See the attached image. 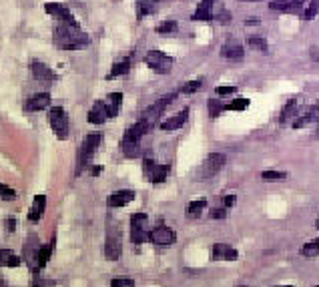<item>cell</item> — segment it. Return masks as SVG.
<instances>
[{
	"instance_id": "obj_29",
	"label": "cell",
	"mask_w": 319,
	"mask_h": 287,
	"mask_svg": "<svg viewBox=\"0 0 319 287\" xmlns=\"http://www.w3.org/2000/svg\"><path fill=\"white\" fill-rule=\"evenodd\" d=\"M128 68H130V62H128V58H124V60H118V62H114V64H112V68H110V72H108V78L122 76V74H126V72H128Z\"/></svg>"
},
{
	"instance_id": "obj_12",
	"label": "cell",
	"mask_w": 319,
	"mask_h": 287,
	"mask_svg": "<svg viewBox=\"0 0 319 287\" xmlns=\"http://www.w3.org/2000/svg\"><path fill=\"white\" fill-rule=\"evenodd\" d=\"M243 54H245V50H243L241 42H239V40H235V38L227 40V42L223 44V48H221V56H223V58H227V60H241V58H243Z\"/></svg>"
},
{
	"instance_id": "obj_52",
	"label": "cell",
	"mask_w": 319,
	"mask_h": 287,
	"mask_svg": "<svg viewBox=\"0 0 319 287\" xmlns=\"http://www.w3.org/2000/svg\"><path fill=\"white\" fill-rule=\"evenodd\" d=\"M241 2H253V0H241Z\"/></svg>"
},
{
	"instance_id": "obj_24",
	"label": "cell",
	"mask_w": 319,
	"mask_h": 287,
	"mask_svg": "<svg viewBox=\"0 0 319 287\" xmlns=\"http://www.w3.org/2000/svg\"><path fill=\"white\" fill-rule=\"evenodd\" d=\"M269 8L275 10V12H299L301 10L293 0H271Z\"/></svg>"
},
{
	"instance_id": "obj_9",
	"label": "cell",
	"mask_w": 319,
	"mask_h": 287,
	"mask_svg": "<svg viewBox=\"0 0 319 287\" xmlns=\"http://www.w3.org/2000/svg\"><path fill=\"white\" fill-rule=\"evenodd\" d=\"M148 241H152L154 245H173L177 241V233L171 227H154L152 231H148Z\"/></svg>"
},
{
	"instance_id": "obj_19",
	"label": "cell",
	"mask_w": 319,
	"mask_h": 287,
	"mask_svg": "<svg viewBox=\"0 0 319 287\" xmlns=\"http://www.w3.org/2000/svg\"><path fill=\"white\" fill-rule=\"evenodd\" d=\"M44 209H46V197H44V195H36L34 201H32V207H30V211H28V219H30V221L42 219Z\"/></svg>"
},
{
	"instance_id": "obj_41",
	"label": "cell",
	"mask_w": 319,
	"mask_h": 287,
	"mask_svg": "<svg viewBox=\"0 0 319 287\" xmlns=\"http://www.w3.org/2000/svg\"><path fill=\"white\" fill-rule=\"evenodd\" d=\"M209 217L211 219H225L227 217V207H215V209H211Z\"/></svg>"
},
{
	"instance_id": "obj_17",
	"label": "cell",
	"mask_w": 319,
	"mask_h": 287,
	"mask_svg": "<svg viewBox=\"0 0 319 287\" xmlns=\"http://www.w3.org/2000/svg\"><path fill=\"white\" fill-rule=\"evenodd\" d=\"M239 255L233 247L225 245V243H215L213 245V259L215 261H235Z\"/></svg>"
},
{
	"instance_id": "obj_47",
	"label": "cell",
	"mask_w": 319,
	"mask_h": 287,
	"mask_svg": "<svg viewBox=\"0 0 319 287\" xmlns=\"http://www.w3.org/2000/svg\"><path fill=\"white\" fill-rule=\"evenodd\" d=\"M235 203H237V195H227V197H225V201H223V207H227V209H229V207H233Z\"/></svg>"
},
{
	"instance_id": "obj_15",
	"label": "cell",
	"mask_w": 319,
	"mask_h": 287,
	"mask_svg": "<svg viewBox=\"0 0 319 287\" xmlns=\"http://www.w3.org/2000/svg\"><path fill=\"white\" fill-rule=\"evenodd\" d=\"M132 199H134V191L122 189V191H114V193L106 199V205H108V207H124V205H128Z\"/></svg>"
},
{
	"instance_id": "obj_27",
	"label": "cell",
	"mask_w": 319,
	"mask_h": 287,
	"mask_svg": "<svg viewBox=\"0 0 319 287\" xmlns=\"http://www.w3.org/2000/svg\"><path fill=\"white\" fill-rule=\"evenodd\" d=\"M122 153L124 157L128 159H134V157H140V145H138V140H128V138H122Z\"/></svg>"
},
{
	"instance_id": "obj_6",
	"label": "cell",
	"mask_w": 319,
	"mask_h": 287,
	"mask_svg": "<svg viewBox=\"0 0 319 287\" xmlns=\"http://www.w3.org/2000/svg\"><path fill=\"white\" fill-rule=\"evenodd\" d=\"M142 173H144V177H146L150 183L158 185V183H165V181H167L169 165H156L152 159H144V161H142Z\"/></svg>"
},
{
	"instance_id": "obj_34",
	"label": "cell",
	"mask_w": 319,
	"mask_h": 287,
	"mask_svg": "<svg viewBox=\"0 0 319 287\" xmlns=\"http://www.w3.org/2000/svg\"><path fill=\"white\" fill-rule=\"evenodd\" d=\"M247 106H249V98H243V96H237L229 104H225V108H229V110H245Z\"/></svg>"
},
{
	"instance_id": "obj_48",
	"label": "cell",
	"mask_w": 319,
	"mask_h": 287,
	"mask_svg": "<svg viewBox=\"0 0 319 287\" xmlns=\"http://www.w3.org/2000/svg\"><path fill=\"white\" fill-rule=\"evenodd\" d=\"M6 229H8V231H14V229H16V221H14V219H8V221H6Z\"/></svg>"
},
{
	"instance_id": "obj_43",
	"label": "cell",
	"mask_w": 319,
	"mask_h": 287,
	"mask_svg": "<svg viewBox=\"0 0 319 287\" xmlns=\"http://www.w3.org/2000/svg\"><path fill=\"white\" fill-rule=\"evenodd\" d=\"M233 92H237V88H235V86H217V88H215V94H219V96L233 94Z\"/></svg>"
},
{
	"instance_id": "obj_21",
	"label": "cell",
	"mask_w": 319,
	"mask_h": 287,
	"mask_svg": "<svg viewBox=\"0 0 319 287\" xmlns=\"http://www.w3.org/2000/svg\"><path fill=\"white\" fill-rule=\"evenodd\" d=\"M148 124L144 122V120H138V122H134L132 126H128L126 128V132H124V138H128V140H140V136L142 134H146L148 132Z\"/></svg>"
},
{
	"instance_id": "obj_51",
	"label": "cell",
	"mask_w": 319,
	"mask_h": 287,
	"mask_svg": "<svg viewBox=\"0 0 319 287\" xmlns=\"http://www.w3.org/2000/svg\"><path fill=\"white\" fill-rule=\"evenodd\" d=\"M277 287H293V285H277Z\"/></svg>"
},
{
	"instance_id": "obj_37",
	"label": "cell",
	"mask_w": 319,
	"mask_h": 287,
	"mask_svg": "<svg viewBox=\"0 0 319 287\" xmlns=\"http://www.w3.org/2000/svg\"><path fill=\"white\" fill-rule=\"evenodd\" d=\"M0 199H4V201H14V199H16L14 189H10V187H6V185L0 183Z\"/></svg>"
},
{
	"instance_id": "obj_36",
	"label": "cell",
	"mask_w": 319,
	"mask_h": 287,
	"mask_svg": "<svg viewBox=\"0 0 319 287\" xmlns=\"http://www.w3.org/2000/svg\"><path fill=\"white\" fill-rule=\"evenodd\" d=\"M249 46L251 48H255V50H261V52H267V40L265 38H259V36H249Z\"/></svg>"
},
{
	"instance_id": "obj_30",
	"label": "cell",
	"mask_w": 319,
	"mask_h": 287,
	"mask_svg": "<svg viewBox=\"0 0 319 287\" xmlns=\"http://www.w3.org/2000/svg\"><path fill=\"white\" fill-rule=\"evenodd\" d=\"M297 104H299V102H297V98H291V100L283 106V112H281L279 120H281V122H287L289 118H293V116L297 114Z\"/></svg>"
},
{
	"instance_id": "obj_33",
	"label": "cell",
	"mask_w": 319,
	"mask_h": 287,
	"mask_svg": "<svg viewBox=\"0 0 319 287\" xmlns=\"http://www.w3.org/2000/svg\"><path fill=\"white\" fill-rule=\"evenodd\" d=\"M317 14H319V0H311L309 6L301 12V18H305V20H313Z\"/></svg>"
},
{
	"instance_id": "obj_39",
	"label": "cell",
	"mask_w": 319,
	"mask_h": 287,
	"mask_svg": "<svg viewBox=\"0 0 319 287\" xmlns=\"http://www.w3.org/2000/svg\"><path fill=\"white\" fill-rule=\"evenodd\" d=\"M110 287H134V281L128 277H116L110 281Z\"/></svg>"
},
{
	"instance_id": "obj_44",
	"label": "cell",
	"mask_w": 319,
	"mask_h": 287,
	"mask_svg": "<svg viewBox=\"0 0 319 287\" xmlns=\"http://www.w3.org/2000/svg\"><path fill=\"white\" fill-rule=\"evenodd\" d=\"M32 287H54V281H52V279H42V277H38V279H34Z\"/></svg>"
},
{
	"instance_id": "obj_1",
	"label": "cell",
	"mask_w": 319,
	"mask_h": 287,
	"mask_svg": "<svg viewBox=\"0 0 319 287\" xmlns=\"http://www.w3.org/2000/svg\"><path fill=\"white\" fill-rule=\"evenodd\" d=\"M52 40L60 50H78L90 42L88 34L78 26L76 20L74 22H58L54 26Z\"/></svg>"
},
{
	"instance_id": "obj_5",
	"label": "cell",
	"mask_w": 319,
	"mask_h": 287,
	"mask_svg": "<svg viewBox=\"0 0 319 287\" xmlns=\"http://www.w3.org/2000/svg\"><path fill=\"white\" fill-rule=\"evenodd\" d=\"M48 122L52 126V132L58 138H66L68 136V114L62 106H52L48 112Z\"/></svg>"
},
{
	"instance_id": "obj_22",
	"label": "cell",
	"mask_w": 319,
	"mask_h": 287,
	"mask_svg": "<svg viewBox=\"0 0 319 287\" xmlns=\"http://www.w3.org/2000/svg\"><path fill=\"white\" fill-rule=\"evenodd\" d=\"M156 6L158 0H136V16L138 18L150 16L152 12H156Z\"/></svg>"
},
{
	"instance_id": "obj_13",
	"label": "cell",
	"mask_w": 319,
	"mask_h": 287,
	"mask_svg": "<svg viewBox=\"0 0 319 287\" xmlns=\"http://www.w3.org/2000/svg\"><path fill=\"white\" fill-rule=\"evenodd\" d=\"M50 106V94L48 92H36V94H32V96H28L26 98V102H24V108L26 110H42V108H48Z\"/></svg>"
},
{
	"instance_id": "obj_25",
	"label": "cell",
	"mask_w": 319,
	"mask_h": 287,
	"mask_svg": "<svg viewBox=\"0 0 319 287\" xmlns=\"http://www.w3.org/2000/svg\"><path fill=\"white\" fill-rule=\"evenodd\" d=\"M104 104H106V112H108V116L112 118V116H116L118 114V110H120V104H122V94L120 92H110L108 94V98L104 100Z\"/></svg>"
},
{
	"instance_id": "obj_53",
	"label": "cell",
	"mask_w": 319,
	"mask_h": 287,
	"mask_svg": "<svg viewBox=\"0 0 319 287\" xmlns=\"http://www.w3.org/2000/svg\"><path fill=\"white\" fill-rule=\"evenodd\" d=\"M237 287H247V285H237Z\"/></svg>"
},
{
	"instance_id": "obj_54",
	"label": "cell",
	"mask_w": 319,
	"mask_h": 287,
	"mask_svg": "<svg viewBox=\"0 0 319 287\" xmlns=\"http://www.w3.org/2000/svg\"><path fill=\"white\" fill-rule=\"evenodd\" d=\"M315 287H319V285H315Z\"/></svg>"
},
{
	"instance_id": "obj_46",
	"label": "cell",
	"mask_w": 319,
	"mask_h": 287,
	"mask_svg": "<svg viewBox=\"0 0 319 287\" xmlns=\"http://www.w3.org/2000/svg\"><path fill=\"white\" fill-rule=\"evenodd\" d=\"M307 122H309V116H307V114H301V116H297V118L293 120V126H295V128H301V126L307 124Z\"/></svg>"
},
{
	"instance_id": "obj_42",
	"label": "cell",
	"mask_w": 319,
	"mask_h": 287,
	"mask_svg": "<svg viewBox=\"0 0 319 287\" xmlns=\"http://www.w3.org/2000/svg\"><path fill=\"white\" fill-rule=\"evenodd\" d=\"M307 116H309V120H313V122L319 124V102H315V104L307 110Z\"/></svg>"
},
{
	"instance_id": "obj_4",
	"label": "cell",
	"mask_w": 319,
	"mask_h": 287,
	"mask_svg": "<svg viewBox=\"0 0 319 287\" xmlns=\"http://www.w3.org/2000/svg\"><path fill=\"white\" fill-rule=\"evenodd\" d=\"M175 96H177V92H169V94H165V96H161L156 102H152L144 112H142V118L140 120H144L148 126H152L156 120H158V116L163 114V110L175 100Z\"/></svg>"
},
{
	"instance_id": "obj_20",
	"label": "cell",
	"mask_w": 319,
	"mask_h": 287,
	"mask_svg": "<svg viewBox=\"0 0 319 287\" xmlns=\"http://www.w3.org/2000/svg\"><path fill=\"white\" fill-rule=\"evenodd\" d=\"M213 4H215V0H201L193 18L195 20H211L213 18Z\"/></svg>"
},
{
	"instance_id": "obj_26",
	"label": "cell",
	"mask_w": 319,
	"mask_h": 287,
	"mask_svg": "<svg viewBox=\"0 0 319 287\" xmlns=\"http://www.w3.org/2000/svg\"><path fill=\"white\" fill-rule=\"evenodd\" d=\"M20 257L10 251V249H0V267H18L20 265Z\"/></svg>"
},
{
	"instance_id": "obj_14",
	"label": "cell",
	"mask_w": 319,
	"mask_h": 287,
	"mask_svg": "<svg viewBox=\"0 0 319 287\" xmlns=\"http://www.w3.org/2000/svg\"><path fill=\"white\" fill-rule=\"evenodd\" d=\"M88 122L90 124H102L106 118H108V112H106V104L102 102V100H96L92 106H90V110H88Z\"/></svg>"
},
{
	"instance_id": "obj_16",
	"label": "cell",
	"mask_w": 319,
	"mask_h": 287,
	"mask_svg": "<svg viewBox=\"0 0 319 287\" xmlns=\"http://www.w3.org/2000/svg\"><path fill=\"white\" fill-rule=\"evenodd\" d=\"M187 118H189V108H183V110L177 112L175 116L165 118V120L161 122V128H163V130H177V128H181V126L187 122Z\"/></svg>"
},
{
	"instance_id": "obj_8",
	"label": "cell",
	"mask_w": 319,
	"mask_h": 287,
	"mask_svg": "<svg viewBox=\"0 0 319 287\" xmlns=\"http://www.w3.org/2000/svg\"><path fill=\"white\" fill-rule=\"evenodd\" d=\"M223 165H225V155H221V153H211V155L205 159L203 167H201V179H211V177H215V175L223 169Z\"/></svg>"
},
{
	"instance_id": "obj_7",
	"label": "cell",
	"mask_w": 319,
	"mask_h": 287,
	"mask_svg": "<svg viewBox=\"0 0 319 287\" xmlns=\"http://www.w3.org/2000/svg\"><path fill=\"white\" fill-rule=\"evenodd\" d=\"M146 215L144 213H134L130 215V241L132 243H144L148 239V231H146Z\"/></svg>"
},
{
	"instance_id": "obj_18",
	"label": "cell",
	"mask_w": 319,
	"mask_h": 287,
	"mask_svg": "<svg viewBox=\"0 0 319 287\" xmlns=\"http://www.w3.org/2000/svg\"><path fill=\"white\" fill-rule=\"evenodd\" d=\"M122 253V245L118 241V237H108L106 243H104V257L108 261H116Z\"/></svg>"
},
{
	"instance_id": "obj_50",
	"label": "cell",
	"mask_w": 319,
	"mask_h": 287,
	"mask_svg": "<svg viewBox=\"0 0 319 287\" xmlns=\"http://www.w3.org/2000/svg\"><path fill=\"white\" fill-rule=\"evenodd\" d=\"M0 287H8V283L6 281H0Z\"/></svg>"
},
{
	"instance_id": "obj_2",
	"label": "cell",
	"mask_w": 319,
	"mask_h": 287,
	"mask_svg": "<svg viewBox=\"0 0 319 287\" xmlns=\"http://www.w3.org/2000/svg\"><path fill=\"white\" fill-rule=\"evenodd\" d=\"M100 140H102V134L100 132H90V134H86L84 136V140H82V145H80V149H78V167H76V173H80V169L90 161V157L94 155V151L98 149V145H100Z\"/></svg>"
},
{
	"instance_id": "obj_28",
	"label": "cell",
	"mask_w": 319,
	"mask_h": 287,
	"mask_svg": "<svg viewBox=\"0 0 319 287\" xmlns=\"http://www.w3.org/2000/svg\"><path fill=\"white\" fill-rule=\"evenodd\" d=\"M203 209H207V201H205V199L191 201V203L187 205V217H189V219H197V217H201Z\"/></svg>"
},
{
	"instance_id": "obj_31",
	"label": "cell",
	"mask_w": 319,
	"mask_h": 287,
	"mask_svg": "<svg viewBox=\"0 0 319 287\" xmlns=\"http://www.w3.org/2000/svg\"><path fill=\"white\" fill-rule=\"evenodd\" d=\"M301 255L305 257H319V239H313L301 247Z\"/></svg>"
},
{
	"instance_id": "obj_49",
	"label": "cell",
	"mask_w": 319,
	"mask_h": 287,
	"mask_svg": "<svg viewBox=\"0 0 319 287\" xmlns=\"http://www.w3.org/2000/svg\"><path fill=\"white\" fill-rule=\"evenodd\" d=\"M293 2H295V4H297V6H299V8H303V4H305V2H307V0H293Z\"/></svg>"
},
{
	"instance_id": "obj_45",
	"label": "cell",
	"mask_w": 319,
	"mask_h": 287,
	"mask_svg": "<svg viewBox=\"0 0 319 287\" xmlns=\"http://www.w3.org/2000/svg\"><path fill=\"white\" fill-rule=\"evenodd\" d=\"M217 20H219L221 24H229V22H231V12H229V10H221V12L217 14Z\"/></svg>"
},
{
	"instance_id": "obj_38",
	"label": "cell",
	"mask_w": 319,
	"mask_h": 287,
	"mask_svg": "<svg viewBox=\"0 0 319 287\" xmlns=\"http://www.w3.org/2000/svg\"><path fill=\"white\" fill-rule=\"evenodd\" d=\"M263 181H281V179H285L287 175L285 173H281V171H263Z\"/></svg>"
},
{
	"instance_id": "obj_3",
	"label": "cell",
	"mask_w": 319,
	"mask_h": 287,
	"mask_svg": "<svg viewBox=\"0 0 319 287\" xmlns=\"http://www.w3.org/2000/svg\"><path fill=\"white\" fill-rule=\"evenodd\" d=\"M144 62L148 64V68H152L158 74H169L175 60L169 54L161 52V50H148L146 56H144Z\"/></svg>"
},
{
	"instance_id": "obj_10",
	"label": "cell",
	"mask_w": 319,
	"mask_h": 287,
	"mask_svg": "<svg viewBox=\"0 0 319 287\" xmlns=\"http://www.w3.org/2000/svg\"><path fill=\"white\" fill-rule=\"evenodd\" d=\"M30 70H32V76H34L40 84H44V86H52L54 80H56V74H54V72L50 70V66H46L44 62L34 60V62L30 64Z\"/></svg>"
},
{
	"instance_id": "obj_40",
	"label": "cell",
	"mask_w": 319,
	"mask_h": 287,
	"mask_svg": "<svg viewBox=\"0 0 319 287\" xmlns=\"http://www.w3.org/2000/svg\"><path fill=\"white\" fill-rule=\"evenodd\" d=\"M201 88V80H193V82H187L183 88H181V92H185V94H193V92H197Z\"/></svg>"
},
{
	"instance_id": "obj_32",
	"label": "cell",
	"mask_w": 319,
	"mask_h": 287,
	"mask_svg": "<svg viewBox=\"0 0 319 287\" xmlns=\"http://www.w3.org/2000/svg\"><path fill=\"white\" fill-rule=\"evenodd\" d=\"M158 34H173L177 32V22L175 20H163V22H158L156 28H154Z\"/></svg>"
},
{
	"instance_id": "obj_11",
	"label": "cell",
	"mask_w": 319,
	"mask_h": 287,
	"mask_svg": "<svg viewBox=\"0 0 319 287\" xmlns=\"http://www.w3.org/2000/svg\"><path fill=\"white\" fill-rule=\"evenodd\" d=\"M44 12L50 14L52 18H56L58 22H74L72 12L64 4H58V2H46L44 4Z\"/></svg>"
},
{
	"instance_id": "obj_35",
	"label": "cell",
	"mask_w": 319,
	"mask_h": 287,
	"mask_svg": "<svg viewBox=\"0 0 319 287\" xmlns=\"http://www.w3.org/2000/svg\"><path fill=\"white\" fill-rule=\"evenodd\" d=\"M207 104H209V114H211L213 118H215V116H219V114L225 110V104H223L219 98H209V102H207Z\"/></svg>"
},
{
	"instance_id": "obj_23",
	"label": "cell",
	"mask_w": 319,
	"mask_h": 287,
	"mask_svg": "<svg viewBox=\"0 0 319 287\" xmlns=\"http://www.w3.org/2000/svg\"><path fill=\"white\" fill-rule=\"evenodd\" d=\"M52 247H54V239L50 241V243H46V245H40L38 247V251H36V259H34V265L40 269V267H44L46 263H48V259H50V255H52Z\"/></svg>"
}]
</instances>
